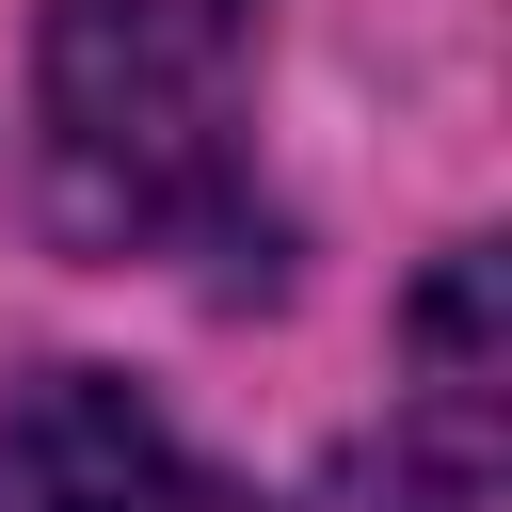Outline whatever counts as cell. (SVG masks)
<instances>
[{
    "mask_svg": "<svg viewBox=\"0 0 512 512\" xmlns=\"http://www.w3.org/2000/svg\"><path fill=\"white\" fill-rule=\"evenodd\" d=\"M256 0H48V208L96 256H160L240 176Z\"/></svg>",
    "mask_w": 512,
    "mask_h": 512,
    "instance_id": "obj_1",
    "label": "cell"
},
{
    "mask_svg": "<svg viewBox=\"0 0 512 512\" xmlns=\"http://www.w3.org/2000/svg\"><path fill=\"white\" fill-rule=\"evenodd\" d=\"M0 512H224V480L96 368H48L0 416Z\"/></svg>",
    "mask_w": 512,
    "mask_h": 512,
    "instance_id": "obj_2",
    "label": "cell"
},
{
    "mask_svg": "<svg viewBox=\"0 0 512 512\" xmlns=\"http://www.w3.org/2000/svg\"><path fill=\"white\" fill-rule=\"evenodd\" d=\"M320 512H416V496H368V480H352V496H320Z\"/></svg>",
    "mask_w": 512,
    "mask_h": 512,
    "instance_id": "obj_3",
    "label": "cell"
}]
</instances>
